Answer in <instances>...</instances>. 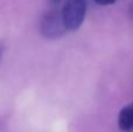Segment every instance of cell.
I'll use <instances>...</instances> for the list:
<instances>
[{"label": "cell", "instance_id": "cell-1", "mask_svg": "<svg viewBox=\"0 0 133 132\" xmlns=\"http://www.w3.org/2000/svg\"><path fill=\"white\" fill-rule=\"evenodd\" d=\"M64 27L69 32L79 29L87 16V1L85 0H65L61 11Z\"/></svg>", "mask_w": 133, "mask_h": 132}, {"label": "cell", "instance_id": "cell-2", "mask_svg": "<svg viewBox=\"0 0 133 132\" xmlns=\"http://www.w3.org/2000/svg\"><path fill=\"white\" fill-rule=\"evenodd\" d=\"M65 30L61 12L56 9L44 13L40 20V32L47 39H58L64 34Z\"/></svg>", "mask_w": 133, "mask_h": 132}, {"label": "cell", "instance_id": "cell-3", "mask_svg": "<svg viewBox=\"0 0 133 132\" xmlns=\"http://www.w3.org/2000/svg\"><path fill=\"white\" fill-rule=\"evenodd\" d=\"M118 126L124 132H130L133 130V103L127 104L119 111Z\"/></svg>", "mask_w": 133, "mask_h": 132}, {"label": "cell", "instance_id": "cell-4", "mask_svg": "<svg viewBox=\"0 0 133 132\" xmlns=\"http://www.w3.org/2000/svg\"><path fill=\"white\" fill-rule=\"evenodd\" d=\"M94 1L99 6H110V5L116 4L117 0H94Z\"/></svg>", "mask_w": 133, "mask_h": 132}, {"label": "cell", "instance_id": "cell-5", "mask_svg": "<svg viewBox=\"0 0 133 132\" xmlns=\"http://www.w3.org/2000/svg\"><path fill=\"white\" fill-rule=\"evenodd\" d=\"M129 12H130V15H131V18L133 19V1H131V4H130Z\"/></svg>", "mask_w": 133, "mask_h": 132}, {"label": "cell", "instance_id": "cell-6", "mask_svg": "<svg viewBox=\"0 0 133 132\" xmlns=\"http://www.w3.org/2000/svg\"><path fill=\"white\" fill-rule=\"evenodd\" d=\"M2 51H4V47L0 44V58H1V56H2Z\"/></svg>", "mask_w": 133, "mask_h": 132}, {"label": "cell", "instance_id": "cell-7", "mask_svg": "<svg viewBox=\"0 0 133 132\" xmlns=\"http://www.w3.org/2000/svg\"><path fill=\"white\" fill-rule=\"evenodd\" d=\"M50 1H51V4H54V5H57L58 2L61 1V0H50Z\"/></svg>", "mask_w": 133, "mask_h": 132}]
</instances>
